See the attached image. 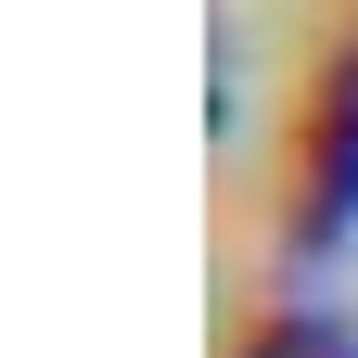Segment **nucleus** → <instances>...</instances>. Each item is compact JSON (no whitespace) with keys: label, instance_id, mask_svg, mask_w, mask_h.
I'll list each match as a JSON object with an SVG mask.
<instances>
[{"label":"nucleus","instance_id":"1","mask_svg":"<svg viewBox=\"0 0 358 358\" xmlns=\"http://www.w3.org/2000/svg\"><path fill=\"white\" fill-rule=\"evenodd\" d=\"M307 243H345L358 231V64L333 77V103H320V154H307V217H294Z\"/></svg>","mask_w":358,"mask_h":358},{"label":"nucleus","instance_id":"2","mask_svg":"<svg viewBox=\"0 0 358 358\" xmlns=\"http://www.w3.org/2000/svg\"><path fill=\"white\" fill-rule=\"evenodd\" d=\"M243 358H358V333H345V320H320V307H294V320H268Z\"/></svg>","mask_w":358,"mask_h":358}]
</instances>
